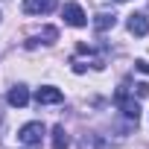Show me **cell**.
Listing matches in <instances>:
<instances>
[{"instance_id":"obj_7","label":"cell","mask_w":149,"mask_h":149,"mask_svg":"<svg viewBox=\"0 0 149 149\" xmlns=\"http://www.w3.org/2000/svg\"><path fill=\"white\" fill-rule=\"evenodd\" d=\"M6 102H9L12 108H24V105L29 102V91H26V85H12L9 94H6Z\"/></svg>"},{"instance_id":"obj_6","label":"cell","mask_w":149,"mask_h":149,"mask_svg":"<svg viewBox=\"0 0 149 149\" xmlns=\"http://www.w3.org/2000/svg\"><path fill=\"white\" fill-rule=\"evenodd\" d=\"M126 26H129V32H132L134 38L149 35V18H146V15H140V12H137V15H129V24H126Z\"/></svg>"},{"instance_id":"obj_14","label":"cell","mask_w":149,"mask_h":149,"mask_svg":"<svg viewBox=\"0 0 149 149\" xmlns=\"http://www.w3.org/2000/svg\"><path fill=\"white\" fill-rule=\"evenodd\" d=\"M134 88H137V97H146V94H149V85H146V82H140V85H134Z\"/></svg>"},{"instance_id":"obj_16","label":"cell","mask_w":149,"mask_h":149,"mask_svg":"<svg viewBox=\"0 0 149 149\" xmlns=\"http://www.w3.org/2000/svg\"><path fill=\"white\" fill-rule=\"evenodd\" d=\"M117 3H126V0H117Z\"/></svg>"},{"instance_id":"obj_10","label":"cell","mask_w":149,"mask_h":149,"mask_svg":"<svg viewBox=\"0 0 149 149\" xmlns=\"http://www.w3.org/2000/svg\"><path fill=\"white\" fill-rule=\"evenodd\" d=\"M114 24H117V15H108V12H100V15L94 18V26H97L100 32H105V29H114Z\"/></svg>"},{"instance_id":"obj_2","label":"cell","mask_w":149,"mask_h":149,"mask_svg":"<svg viewBox=\"0 0 149 149\" xmlns=\"http://www.w3.org/2000/svg\"><path fill=\"white\" fill-rule=\"evenodd\" d=\"M44 132H47V129H44V123L32 120V123L21 126V132H18V143H24V146H41Z\"/></svg>"},{"instance_id":"obj_5","label":"cell","mask_w":149,"mask_h":149,"mask_svg":"<svg viewBox=\"0 0 149 149\" xmlns=\"http://www.w3.org/2000/svg\"><path fill=\"white\" fill-rule=\"evenodd\" d=\"M58 0H24V12L26 15H50L56 9Z\"/></svg>"},{"instance_id":"obj_3","label":"cell","mask_w":149,"mask_h":149,"mask_svg":"<svg viewBox=\"0 0 149 149\" xmlns=\"http://www.w3.org/2000/svg\"><path fill=\"white\" fill-rule=\"evenodd\" d=\"M61 18H64V24H70V26H85V24H88V15H85V9H82L79 3H64Z\"/></svg>"},{"instance_id":"obj_12","label":"cell","mask_w":149,"mask_h":149,"mask_svg":"<svg viewBox=\"0 0 149 149\" xmlns=\"http://www.w3.org/2000/svg\"><path fill=\"white\" fill-rule=\"evenodd\" d=\"M134 67H137L140 73H149V61H146V58H137V61H134Z\"/></svg>"},{"instance_id":"obj_1","label":"cell","mask_w":149,"mask_h":149,"mask_svg":"<svg viewBox=\"0 0 149 149\" xmlns=\"http://www.w3.org/2000/svg\"><path fill=\"white\" fill-rule=\"evenodd\" d=\"M114 105H117L132 123H137V117H140V105H137V100H134L126 88H117V94H114Z\"/></svg>"},{"instance_id":"obj_13","label":"cell","mask_w":149,"mask_h":149,"mask_svg":"<svg viewBox=\"0 0 149 149\" xmlns=\"http://www.w3.org/2000/svg\"><path fill=\"white\" fill-rule=\"evenodd\" d=\"M85 67H88V64H85V61H79V58L73 61V73H85Z\"/></svg>"},{"instance_id":"obj_11","label":"cell","mask_w":149,"mask_h":149,"mask_svg":"<svg viewBox=\"0 0 149 149\" xmlns=\"http://www.w3.org/2000/svg\"><path fill=\"white\" fill-rule=\"evenodd\" d=\"M67 146H70V137L64 126H53V149H67Z\"/></svg>"},{"instance_id":"obj_9","label":"cell","mask_w":149,"mask_h":149,"mask_svg":"<svg viewBox=\"0 0 149 149\" xmlns=\"http://www.w3.org/2000/svg\"><path fill=\"white\" fill-rule=\"evenodd\" d=\"M79 149H108V143L97 134V132H85L79 140Z\"/></svg>"},{"instance_id":"obj_4","label":"cell","mask_w":149,"mask_h":149,"mask_svg":"<svg viewBox=\"0 0 149 149\" xmlns=\"http://www.w3.org/2000/svg\"><path fill=\"white\" fill-rule=\"evenodd\" d=\"M35 100H38V105H58V102H64V94L53 85H44L35 91Z\"/></svg>"},{"instance_id":"obj_15","label":"cell","mask_w":149,"mask_h":149,"mask_svg":"<svg viewBox=\"0 0 149 149\" xmlns=\"http://www.w3.org/2000/svg\"><path fill=\"white\" fill-rule=\"evenodd\" d=\"M0 117H3V102H0Z\"/></svg>"},{"instance_id":"obj_8","label":"cell","mask_w":149,"mask_h":149,"mask_svg":"<svg viewBox=\"0 0 149 149\" xmlns=\"http://www.w3.org/2000/svg\"><path fill=\"white\" fill-rule=\"evenodd\" d=\"M56 38H58V29H56V26H44V29H41L38 35H32V38L26 41V47H38V44H53Z\"/></svg>"}]
</instances>
